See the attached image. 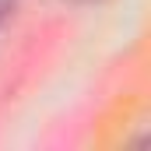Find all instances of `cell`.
<instances>
[{
	"instance_id": "cell-1",
	"label": "cell",
	"mask_w": 151,
	"mask_h": 151,
	"mask_svg": "<svg viewBox=\"0 0 151 151\" xmlns=\"http://www.w3.org/2000/svg\"><path fill=\"white\" fill-rule=\"evenodd\" d=\"M7 7H11V4H7V0H0V21L7 18Z\"/></svg>"
}]
</instances>
